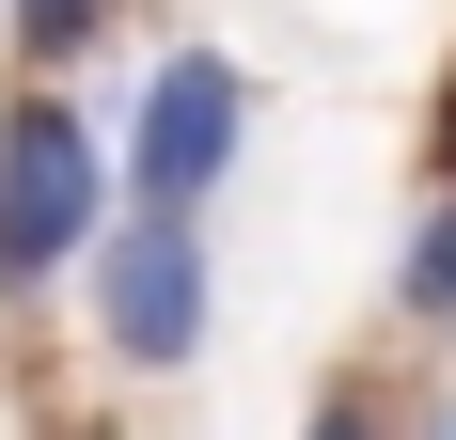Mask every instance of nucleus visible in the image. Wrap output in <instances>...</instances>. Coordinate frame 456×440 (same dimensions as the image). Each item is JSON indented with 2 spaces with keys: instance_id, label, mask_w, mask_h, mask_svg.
<instances>
[{
  "instance_id": "obj_7",
  "label": "nucleus",
  "mask_w": 456,
  "mask_h": 440,
  "mask_svg": "<svg viewBox=\"0 0 456 440\" xmlns=\"http://www.w3.org/2000/svg\"><path fill=\"white\" fill-rule=\"evenodd\" d=\"M425 189H456V63H441V94H425Z\"/></svg>"
},
{
  "instance_id": "obj_5",
  "label": "nucleus",
  "mask_w": 456,
  "mask_h": 440,
  "mask_svg": "<svg viewBox=\"0 0 456 440\" xmlns=\"http://www.w3.org/2000/svg\"><path fill=\"white\" fill-rule=\"evenodd\" d=\"M110 47V0H0V63L16 79H79Z\"/></svg>"
},
{
  "instance_id": "obj_1",
  "label": "nucleus",
  "mask_w": 456,
  "mask_h": 440,
  "mask_svg": "<svg viewBox=\"0 0 456 440\" xmlns=\"http://www.w3.org/2000/svg\"><path fill=\"white\" fill-rule=\"evenodd\" d=\"M110 220H126V158L94 142L63 79H16L0 94V314H32L63 267H94Z\"/></svg>"
},
{
  "instance_id": "obj_4",
  "label": "nucleus",
  "mask_w": 456,
  "mask_h": 440,
  "mask_svg": "<svg viewBox=\"0 0 456 440\" xmlns=\"http://www.w3.org/2000/svg\"><path fill=\"white\" fill-rule=\"evenodd\" d=\"M394 330H425V346L456 330V189H425L394 236Z\"/></svg>"
},
{
  "instance_id": "obj_8",
  "label": "nucleus",
  "mask_w": 456,
  "mask_h": 440,
  "mask_svg": "<svg viewBox=\"0 0 456 440\" xmlns=\"http://www.w3.org/2000/svg\"><path fill=\"white\" fill-rule=\"evenodd\" d=\"M47 440H126V425H110V409H47Z\"/></svg>"
},
{
  "instance_id": "obj_6",
  "label": "nucleus",
  "mask_w": 456,
  "mask_h": 440,
  "mask_svg": "<svg viewBox=\"0 0 456 440\" xmlns=\"http://www.w3.org/2000/svg\"><path fill=\"white\" fill-rule=\"evenodd\" d=\"M299 440H410V409H394V378H315V409H299Z\"/></svg>"
},
{
  "instance_id": "obj_3",
  "label": "nucleus",
  "mask_w": 456,
  "mask_h": 440,
  "mask_svg": "<svg viewBox=\"0 0 456 440\" xmlns=\"http://www.w3.org/2000/svg\"><path fill=\"white\" fill-rule=\"evenodd\" d=\"M252 63L236 47H205V32H174L158 63H142V94H126V205H158V220H205L236 189V158H252Z\"/></svg>"
},
{
  "instance_id": "obj_2",
  "label": "nucleus",
  "mask_w": 456,
  "mask_h": 440,
  "mask_svg": "<svg viewBox=\"0 0 456 440\" xmlns=\"http://www.w3.org/2000/svg\"><path fill=\"white\" fill-rule=\"evenodd\" d=\"M79 299H94V362H110V378H189V362L221 346V252H205V220L126 205L94 236Z\"/></svg>"
}]
</instances>
